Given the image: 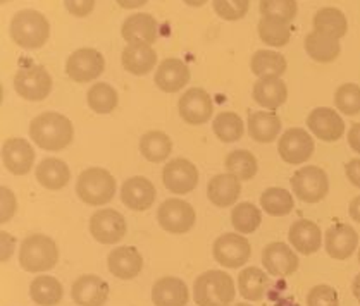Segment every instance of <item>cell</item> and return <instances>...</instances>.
Returning <instances> with one entry per match:
<instances>
[{
	"instance_id": "obj_39",
	"label": "cell",
	"mask_w": 360,
	"mask_h": 306,
	"mask_svg": "<svg viewBox=\"0 0 360 306\" xmlns=\"http://www.w3.org/2000/svg\"><path fill=\"white\" fill-rule=\"evenodd\" d=\"M86 102L94 112L110 114L120 103V97H117V91L114 90V86H110L109 83H97L88 90Z\"/></svg>"
},
{
	"instance_id": "obj_11",
	"label": "cell",
	"mask_w": 360,
	"mask_h": 306,
	"mask_svg": "<svg viewBox=\"0 0 360 306\" xmlns=\"http://www.w3.org/2000/svg\"><path fill=\"white\" fill-rule=\"evenodd\" d=\"M128 224L120 212L112 208H102L91 215L90 234L101 244H116L126 236Z\"/></svg>"
},
{
	"instance_id": "obj_30",
	"label": "cell",
	"mask_w": 360,
	"mask_h": 306,
	"mask_svg": "<svg viewBox=\"0 0 360 306\" xmlns=\"http://www.w3.org/2000/svg\"><path fill=\"white\" fill-rule=\"evenodd\" d=\"M281 131V119L276 112H250L248 135L259 143H273Z\"/></svg>"
},
{
	"instance_id": "obj_43",
	"label": "cell",
	"mask_w": 360,
	"mask_h": 306,
	"mask_svg": "<svg viewBox=\"0 0 360 306\" xmlns=\"http://www.w3.org/2000/svg\"><path fill=\"white\" fill-rule=\"evenodd\" d=\"M260 14L262 18L290 25L297 16V0H260Z\"/></svg>"
},
{
	"instance_id": "obj_8",
	"label": "cell",
	"mask_w": 360,
	"mask_h": 306,
	"mask_svg": "<svg viewBox=\"0 0 360 306\" xmlns=\"http://www.w3.org/2000/svg\"><path fill=\"white\" fill-rule=\"evenodd\" d=\"M14 88L25 100L40 102L52 91V78L41 66L21 67L14 76Z\"/></svg>"
},
{
	"instance_id": "obj_36",
	"label": "cell",
	"mask_w": 360,
	"mask_h": 306,
	"mask_svg": "<svg viewBox=\"0 0 360 306\" xmlns=\"http://www.w3.org/2000/svg\"><path fill=\"white\" fill-rule=\"evenodd\" d=\"M252 72L259 78H266V76H283L286 72L285 55L274 52V51H257L252 57L250 62Z\"/></svg>"
},
{
	"instance_id": "obj_5",
	"label": "cell",
	"mask_w": 360,
	"mask_h": 306,
	"mask_svg": "<svg viewBox=\"0 0 360 306\" xmlns=\"http://www.w3.org/2000/svg\"><path fill=\"white\" fill-rule=\"evenodd\" d=\"M76 194L83 204L90 206L105 205L116 194V179L102 167H90L79 174L76 181Z\"/></svg>"
},
{
	"instance_id": "obj_45",
	"label": "cell",
	"mask_w": 360,
	"mask_h": 306,
	"mask_svg": "<svg viewBox=\"0 0 360 306\" xmlns=\"http://www.w3.org/2000/svg\"><path fill=\"white\" fill-rule=\"evenodd\" d=\"M214 11L224 21H238L247 16L250 9V0H212Z\"/></svg>"
},
{
	"instance_id": "obj_24",
	"label": "cell",
	"mask_w": 360,
	"mask_h": 306,
	"mask_svg": "<svg viewBox=\"0 0 360 306\" xmlns=\"http://www.w3.org/2000/svg\"><path fill=\"white\" fill-rule=\"evenodd\" d=\"M288 239L298 253L314 255L323 244V232L316 222L302 219L292 224Z\"/></svg>"
},
{
	"instance_id": "obj_48",
	"label": "cell",
	"mask_w": 360,
	"mask_h": 306,
	"mask_svg": "<svg viewBox=\"0 0 360 306\" xmlns=\"http://www.w3.org/2000/svg\"><path fill=\"white\" fill-rule=\"evenodd\" d=\"M68 13L76 18H86L94 11L95 0H64Z\"/></svg>"
},
{
	"instance_id": "obj_55",
	"label": "cell",
	"mask_w": 360,
	"mask_h": 306,
	"mask_svg": "<svg viewBox=\"0 0 360 306\" xmlns=\"http://www.w3.org/2000/svg\"><path fill=\"white\" fill-rule=\"evenodd\" d=\"M185 4H188L191 7H202L205 2H209V0H183Z\"/></svg>"
},
{
	"instance_id": "obj_53",
	"label": "cell",
	"mask_w": 360,
	"mask_h": 306,
	"mask_svg": "<svg viewBox=\"0 0 360 306\" xmlns=\"http://www.w3.org/2000/svg\"><path fill=\"white\" fill-rule=\"evenodd\" d=\"M122 9H138V7L145 6L148 0H116Z\"/></svg>"
},
{
	"instance_id": "obj_17",
	"label": "cell",
	"mask_w": 360,
	"mask_h": 306,
	"mask_svg": "<svg viewBox=\"0 0 360 306\" xmlns=\"http://www.w3.org/2000/svg\"><path fill=\"white\" fill-rule=\"evenodd\" d=\"M307 128L316 138L331 143L343 136L345 122L336 110L329 109V107H317L309 114Z\"/></svg>"
},
{
	"instance_id": "obj_54",
	"label": "cell",
	"mask_w": 360,
	"mask_h": 306,
	"mask_svg": "<svg viewBox=\"0 0 360 306\" xmlns=\"http://www.w3.org/2000/svg\"><path fill=\"white\" fill-rule=\"evenodd\" d=\"M352 291H354V296L357 298V301L360 303V274H357V277L354 279V284H352Z\"/></svg>"
},
{
	"instance_id": "obj_33",
	"label": "cell",
	"mask_w": 360,
	"mask_h": 306,
	"mask_svg": "<svg viewBox=\"0 0 360 306\" xmlns=\"http://www.w3.org/2000/svg\"><path fill=\"white\" fill-rule=\"evenodd\" d=\"M314 29L340 40V38L347 34L348 22L340 9H336V7H324V9L317 11L316 16H314Z\"/></svg>"
},
{
	"instance_id": "obj_2",
	"label": "cell",
	"mask_w": 360,
	"mask_h": 306,
	"mask_svg": "<svg viewBox=\"0 0 360 306\" xmlns=\"http://www.w3.org/2000/svg\"><path fill=\"white\" fill-rule=\"evenodd\" d=\"M235 296V282L223 270H207L193 284V298L198 306H229Z\"/></svg>"
},
{
	"instance_id": "obj_31",
	"label": "cell",
	"mask_w": 360,
	"mask_h": 306,
	"mask_svg": "<svg viewBox=\"0 0 360 306\" xmlns=\"http://www.w3.org/2000/svg\"><path fill=\"white\" fill-rule=\"evenodd\" d=\"M305 51H307L310 59H314L316 62L328 64L338 59L342 47H340V41L336 38L314 29L312 33L305 36Z\"/></svg>"
},
{
	"instance_id": "obj_35",
	"label": "cell",
	"mask_w": 360,
	"mask_h": 306,
	"mask_svg": "<svg viewBox=\"0 0 360 306\" xmlns=\"http://www.w3.org/2000/svg\"><path fill=\"white\" fill-rule=\"evenodd\" d=\"M267 275L259 267H247L238 275V289L240 294L248 301H260L266 294Z\"/></svg>"
},
{
	"instance_id": "obj_57",
	"label": "cell",
	"mask_w": 360,
	"mask_h": 306,
	"mask_svg": "<svg viewBox=\"0 0 360 306\" xmlns=\"http://www.w3.org/2000/svg\"><path fill=\"white\" fill-rule=\"evenodd\" d=\"M6 2H9V0H2V4H6Z\"/></svg>"
},
{
	"instance_id": "obj_18",
	"label": "cell",
	"mask_w": 360,
	"mask_h": 306,
	"mask_svg": "<svg viewBox=\"0 0 360 306\" xmlns=\"http://www.w3.org/2000/svg\"><path fill=\"white\" fill-rule=\"evenodd\" d=\"M71 298L79 306H103L109 298V284L98 275H82L72 282Z\"/></svg>"
},
{
	"instance_id": "obj_16",
	"label": "cell",
	"mask_w": 360,
	"mask_h": 306,
	"mask_svg": "<svg viewBox=\"0 0 360 306\" xmlns=\"http://www.w3.org/2000/svg\"><path fill=\"white\" fill-rule=\"evenodd\" d=\"M262 263L266 270L274 277H288L297 272L298 269V256L288 244L269 243L262 251Z\"/></svg>"
},
{
	"instance_id": "obj_12",
	"label": "cell",
	"mask_w": 360,
	"mask_h": 306,
	"mask_svg": "<svg viewBox=\"0 0 360 306\" xmlns=\"http://www.w3.org/2000/svg\"><path fill=\"white\" fill-rule=\"evenodd\" d=\"M314 148L316 145H314L312 136L302 128H292L285 131L278 143L279 157L290 166H300L307 162L312 157Z\"/></svg>"
},
{
	"instance_id": "obj_37",
	"label": "cell",
	"mask_w": 360,
	"mask_h": 306,
	"mask_svg": "<svg viewBox=\"0 0 360 306\" xmlns=\"http://www.w3.org/2000/svg\"><path fill=\"white\" fill-rule=\"evenodd\" d=\"M260 206L269 215L285 217L288 213H292V210L295 208L293 194L283 189V187H267L260 194Z\"/></svg>"
},
{
	"instance_id": "obj_28",
	"label": "cell",
	"mask_w": 360,
	"mask_h": 306,
	"mask_svg": "<svg viewBox=\"0 0 360 306\" xmlns=\"http://www.w3.org/2000/svg\"><path fill=\"white\" fill-rule=\"evenodd\" d=\"M122 67L135 76H145L155 67L157 53L152 45L145 44H129L122 51L121 55Z\"/></svg>"
},
{
	"instance_id": "obj_27",
	"label": "cell",
	"mask_w": 360,
	"mask_h": 306,
	"mask_svg": "<svg viewBox=\"0 0 360 306\" xmlns=\"http://www.w3.org/2000/svg\"><path fill=\"white\" fill-rule=\"evenodd\" d=\"M121 34L128 44L152 45L157 38V21L147 13L133 14L122 22Z\"/></svg>"
},
{
	"instance_id": "obj_26",
	"label": "cell",
	"mask_w": 360,
	"mask_h": 306,
	"mask_svg": "<svg viewBox=\"0 0 360 306\" xmlns=\"http://www.w3.org/2000/svg\"><path fill=\"white\" fill-rule=\"evenodd\" d=\"M286 98H288V88L278 76L259 78V81L254 85V100L264 109H279L286 102Z\"/></svg>"
},
{
	"instance_id": "obj_38",
	"label": "cell",
	"mask_w": 360,
	"mask_h": 306,
	"mask_svg": "<svg viewBox=\"0 0 360 306\" xmlns=\"http://www.w3.org/2000/svg\"><path fill=\"white\" fill-rule=\"evenodd\" d=\"M224 167L229 174L238 178L240 181H250L259 171L257 159H255L254 153L248 150H235L228 153L224 160Z\"/></svg>"
},
{
	"instance_id": "obj_56",
	"label": "cell",
	"mask_w": 360,
	"mask_h": 306,
	"mask_svg": "<svg viewBox=\"0 0 360 306\" xmlns=\"http://www.w3.org/2000/svg\"><path fill=\"white\" fill-rule=\"evenodd\" d=\"M229 306H252V305H247V303H236V305H229Z\"/></svg>"
},
{
	"instance_id": "obj_25",
	"label": "cell",
	"mask_w": 360,
	"mask_h": 306,
	"mask_svg": "<svg viewBox=\"0 0 360 306\" xmlns=\"http://www.w3.org/2000/svg\"><path fill=\"white\" fill-rule=\"evenodd\" d=\"M188 300V288L178 277H160L152 288V301L155 306H186Z\"/></svg>"
},
{
	"instance_id": "obj_32",
	"label": "cell",
	"mask_w": 360,
	"mask_h": 306,
	"mask_svg": "<svg viewBox=\"0 0 360 306\" xmlns=\"http://www.w3.org/2000/svg\"><path fill=\"white\" fill-rule=\"evenodd\" d=\"M63 284L59 279L51 275H40L34 277L30 284V296L37 305L40 306H56L63 300Z\"/></svg>"
},
{
	"instance_id": "obj_15",
	"label": "cell",
	"mask_w": 360,
	"mask_h": 306,
	"mask_svg": "<svg viewBox=\"0 0 360 306\" xmlns=\"http://www.w3.org/2000/svg\"><path fill=\"white\" fill-rule=\"evenodd\" d=\"M4 167L14 175H25L32 171L34 152L32 143L22 138H9L2 145Z\"/></svg>"
},
{
	"instance_id": "obj_1",
	"label": "cell",
	"mask_w": 360,
	"mask_h": 306,
	"mask_svg": "<svg viewBox=\"0 0 360 306\" xmlns=\"http://www.w3.org/2000/svg\"><path fill=\"white\" fill-rule=\"evenodd\" d=\"M30 138L41 150L59 152L72 143L75 128L63 114L44 112L30 124Z\"/></svg>"
},
{
	"instance_id": "obj_14",
	"label": "cell",
	"mask_w": 360,
	"mask_h": 306,
	"mask_svg": "<svg viewBox=\"0 0 360 306\" xmlns=\"http://www.w3.org/2000/svg\"><path fill=\"white\" fill-rule=\"evenodd\" d=\"M162 181L169 193L188 194L198 185V171L186 159L169 160L162 171Z\"/></svg>"
},
{
	"instance_id": "obj_41",
	"label": "cell",
	"mask_w": 360,
	"mask_h": 306,
	"mask_svg": "<svg viewBox=\"0 0 360 306\" xmlns=\"http://www.w3.org/2000/svg\"><path fill=\"white\" fill-rule=\"evenodd\" d=\"M260 222H262V213L254 204H238L231 212V224L240 234H252L259 229Z\"/></svg>"
},
{
	"instance_id": "obj_23",
	"label": "cell",
	"mask_w": 360,
	"mask_h": 306,
	"mask_svg": "<svg viewBox=\"0 0 360 306\" xmlns=\"http://www.w3.org/2000/svg\"><path fill=\"white\" fill-rule=\"evenodd\" d=\"M190 69L183 60L166 59L155 71V85L166 93H176L188 85Z\"/></svg>"
},
{
	"instance_id": "obj_34",
	"label": "cell",
	"mask_w": 360,
	"mask_h": 306,
	"mask_svg": "<svg viewBox=\"0 0 360 306\" xmlns=\"http://www.w3.org/2000/svg\"><path fill=\"white\" fill-rule=\"evenodd\" d=\"M172 150L171 138L162 131H148L141 136L140 152L148 162H164L169 159Z\"/></svg>"
},
{
	"instance_id": "obj_10",
	"label": "cell",
	"mask_w": 360,
	"mask_h": 306,
	"mask_svg": "<svg viewBox=\"0 0 360 306\" xmlns=\"http://www.w3.org/2000/svg\"><path fill=\"white\" fill-rule=\"evenodd\" d=\"M105 69V59L95 48H78L69 55L66 72L75 83H88L97 79Z\"/></svg>"
},
{
	"instance_id": "obj_29",
	"label": "cell",
	"mask_w": 360,
	"mask_h": 306,
	"mask_svg": "<svg viewBox=\"0 0 360 306\" xmlns=\"http://www.w3.org/2000/svg\"><path fill=\"white\" fill-rule=\"evenodd\" d=\"M37 181L40 182L45 189L57 191L63 189L68 186V182L71 181V169L68 167V164L60 159H45L38 164L37 171Z\"/></svg>"
},
{
	"instance_id": "obj_52",
	"label": "cell",
	"mask_w": 360,
	"mask_h": 306,
	"mask_svg": "<svg viewBox=\"0 0 360 306\" xmlns=\"http://www.w3.org/2000/svg\"><path fill=\"white\" fill-rule=\"evenodd\" d=\"M348 212H350L352 219H354L355 222H360V197H355L354 200L350 201Z\"/></svg>"
},
{
	"instance_id": "obj_47",
	"label": "cell",
	"mask_w": 360,
	"mask_h": 306,
	"mask_svg": "<svg viewBox=\"0 0 360 306\" xmlns=\"http://www.w3.org/2000/svg\"><path fill=\"white\" fill-rule=\"evenodd\" d=\"M0 206H2V210H0V222H2V224H6V222H9L11 219H13L14 213H16V210H18L16 194H14L13 191L6 186L0 187Z\"/></svg>"
},
{
	"instance_id": "obj_13",
	"label": "cell",
	"mask_w": 360,
	"mask_h": 306,
	"mask_svg": "<svg viewBox=\"0 0 360 306\" xmlns=\"http://www.w3.org/2000/svg\"><path fill=\"white\" fill-rule=\"evenodd\" d=\"M179 116L190 126H200L210 121L214 114V103L210 95L202 88H190L183 93L178 103Z\"/></svg>"
},
{
	"instance_id": "obj_7",
	"label": "cell",
	"mask_w": 360,
	"mask_h": 306,
	"mask_svg": "<svg viewBox=\"0 0 360 306\" xmlns=\"http://www.w3.org/2000/svg\"><path fill=\"white\" fill-rule=\"evenodd\" d=\"M157 220L169 234H185L197 222V212L188 201L169 198L157 210Z\"/></svg>"
},
{
	"instance_id": "obj_9",
	"label": "cell",
	"mask_w": 360,
	"mask_h": 306,
	"mask_svg": "<svg viewBox=\"0 0 360 306\" xmlns=\"http://www.w3.org/2000/svg\"><path fill=\"white\" fill-rule=\"evenodd\" d=\"M212 253L216 262L226 269H240L248 262L252 255L250 243L243 236L235 232H226L214 241Z\"/></svg>"
},
{
	"instance_id": "obj_46",
	"label": "cell",
	"mask_w": 360,
	"mask_h": 306,
	"mask_svg": "<svg viewBox=\"0 0 360 306\" xmlns=\"http://www.w3.org/2000/svg\"><path fill=\"white\" fill-rule=\"evenodd\" d=\"M307 306H340L338 293L331 286H316L309 291Z\"/></svg>"
},
{
	"instance_id": "obj_49",
	"label": "cell",
	"mask_w": 360,
	"mask_h": 306,
	"mask_svg": "<svg viewBox=\"0 0 360 306\" xmlns=\"http://www.w3.org/2000/svg\"><path fill=\"white\" fill-rule=\"evenodd\" d=\"M0 246H2L0 262L2 263L9 262V258L14 253V246H16V239H14V236H11L9 232H6V231L0 232Z\"/></svg>"
},
{
	"instance_id": "obj_42",
	"label": "cell",
	"mask_w": 360,
	"mask_h": 306,
	"mask_svg": "<svg viewBox=\"0 0 360 306\" xmlns=\"http://www.w3.org/2000/svg\"><path fill=\"white\" fill-rule=\"evenodd\" d=\"M259 36L264 44L271 45V47H285L292 38V29L290 25L285 22L273 21V19L262 18L259 21Z\"/></svg>"
},
{
	"instance_id": "obj_22",
	"label": "cell",
	"mask_w": 360,
	"mask_h": 306,
	"mask_svg": "<svg viewBox=\"0 0 360 306\" xmlns=\"http://www.w3.org/2000/svg\"><path fill=\"white\" fill-rule=\"evenodd\" d=\"M241 193V181L233 174H217L207 185V197L210 204L228 208L238 201Z\"/></svg>"
},
{
	"instance_id": "obj_21",
	"label": "cell",
	"mask_w": 360,
	"mask_h": 306,
	"mask_svg": "<svg viewBox=\"0 0 360 306\" xmlns=\"http://www.w3.org/2000/svg\"><path fill=\"white\" fill-rule=\"evenodd\" d=\"M359 244V236L352 225L340 224L331 225L326 231V251L331 258L347 260L355 253Z\"/></svg>"
},
{
	"instance_id": "obj_20",
	"label": "cell",
	"mask_w": 360,
	"mask_h": 306,
	"mask_svg": "<svg viewBox=\"0 0 360 306\" xmlns=\"http://www.w3.org/2000/svg\"><path fill=\"white\" fill-rule=\"evenodd\" d=\"M107 267L114 277L121 281H131L138 277V274L143 269V258L135 246H121L110 251Z\"/></svg>"
},
{
	"instance_id": "obj_6",
	"label": "cell",
	"mask_w": 360,
	"mask_h": 306,
	"mask_svg": "<svg viewBox=\"0 0 360 306\" xmlns=\"http://www.w3.org/2000/svg\"><path fill=\"white\" fill-rule=\"evenodd\" d=\"M292 189L298 200L305 204H319L329 191L328 174L321 167L307 166L298 169L292 175Z\"/></svg>"
},
{
	"instance_id": "obj_58",
	"label": "cell",
	"mask_w": 360,
	"mask_h": 306,
	"mask_svg": "<svg viewBox=\"0 0 360 306\" xmlns=\"http://www.w3.org/2000/svg\"><path fill=\"white\" fill-rule=\"evenodd\" d=\"M359 263H360V250H359Z\"/></svg>"
},
{
	"instance_id": "obj_40",
	"label": "cell",
	"mask_w": 360,
	"mask_h": 306,
	"mask_svg": "<svg viewBox=\"0 0 360 306\" xmlns=\"http://www.w3.org/2000/svg\"><path fill=\"white\" fill-rule=\"evenodd\" d=\"M214 135L223 143H235L241 140L245 133V124L236 112H221L212 122Z\"/></svg>"
},
{
	"instance_id": "obj_51",
	"label": "cell",
	"mask_w": 360,
	"mask_h": 306,
	"mask_svg": "<svg viewBox=\"0 0 360 306\" xmlns=\"http://www.w3.org/2000/svg\"><path fill=\"white\" fill-rule=\"evenodd\" d=\"M348 145H350L352 150L360 155V122L352 126L350 131H348Z\"/></svg>"
},
{
	"instance_id": "obj_3",
	"label": "cell",
	"mask_w": 360,
	"mask_h": 306,
	"mask_svg": "<svg viewBox=\"0 0 360 306\" xmlns=\"http://www.w3.org/2000/svg\"><path fill=\"white\" fill-rule=\"evenodd\" d=\"M51 34L49 19L34 9H22L11 21V36L21 48L34 51L44 47Z\"/></svg>"
},
{
	"instance_id": "obj_19",
	"label": "cell",
	"mask_w": 360,
	"mask_h": 306,
	"mask_svg": "<svg viewBox=\"0 0 360 306\" xmlns=\"http://www.w3.org/2000/svg\"><path fill=\"white\" fill-rule=\"evenodd\" d=\"M155 186L143 175L129 178L121 187L122 204L135 212H145V210L150 208L155 204Z\"/></svg>"
},
{
	"instance_id": "obj_44",
	"label": "cell",
	"mask_w": 360,
	"mask_h": 306,
	"mask_svg": "<svg viewBox=\"0 0 360 306\" xmlns=\"http://www.w3.org/2000/svg\"><path fill=\"white\" fill-rule=\"evenodd\" d=\"M335 105L345 116L360 114V86L354 83H345L335 91Z\"/></svg>"
},
{
	"instance_id": "obj_50",
	"label": "cell",
	"mask_w": 360,
	"mask_h": 306,
	"mask_svg": "<svg viewBox=\"0 0 360 306\" xmlns=\"http://www.w3.org/2000/svg\"><path fill=\"white\" fill-rule=\"evenodd\" d=\"M345 174H347L348 181L354 186L360 187V159H352L350 162L345 166Z\"/></svg>"
},
{
	"instance_id": "obj_4",
	"label": "cell",
	"mask_w": 360,
	"mask_h": 306,
	"mask_svg": "<svg viewBox=\"0 0 360 306\" xmlns=\"http://www.w3.org/2000/svg\"><path fill=\"white\" fill-rule=\"evenodd\" d=\"M59 262V248L56 241L45 234H32L19 248V265L26 272H47Z\"/></svg>"
}]
</instances>
